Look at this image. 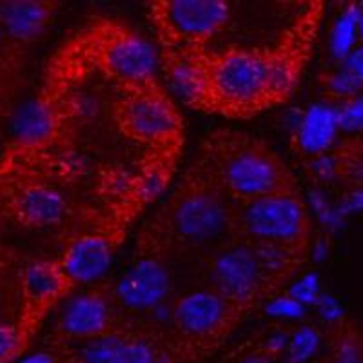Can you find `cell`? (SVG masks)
<instances>
[{
	"instance_id": "1",
	"label": "cell",
	"mask_w": 363,
	"mask_h": 363,
	"mask_svg": "<svg viewBox=\"0 0 363 363\" xmlns=\"http://www.w3.org/2000/svg\"><path fill=\"white\" fill-rule=\"evenodd\" d=\"M323 11V2H309L274 45L200 51L199 91L189 108L252 118L287 102L313 57Z\"/></svg>"
},
{
	"instance_id": "2",
	"label": "cell",
	"mask_w": 363,
	"mask_h": 363,
	"mask_svg": "<svg viewBox=\"0 0 363 363\" xmlns=\"http://www.w3.org/2000/svg\"><path fill=\"white\" fill-rule=\"evenodd\" d=\"M233 203L193 164L158 211L142 225L138 258L169 264L207 252L227 240Z\"/></svg>"
},
{
	"instance_id": "3",
	"label": "cell",
	"mask_w": 363,
	"mask_h": 363,
	"mask_svg": "<svg viewBox=\"0 0 363 363\" xmlns=\"http://www.w3.org/2000/svg\"><path fill=\"white\" fill-rule=\"evenodd\" d=\"M191 164L231 203L300 191L296 174L267 142L236 129L211 133Z\"/></svg>"
},
{
	"instance_id": "4",
	"label": "cell",
	"mask_w": 363,
	"mask_h": 363,
	"mask_svg": "<svg viewBox=\"0 0 363 363\" xmlns=\"http://www.w3.org/2000/svg\"><path fill=\"white\" fill-rule=\"evenodd\" d=\"M157 53L135 29L111 18H96L57 51L48 69L77 86L91 73H102L115 86L155 77Z\"/></svg>"
},
{
	"instance_id": "5",
	"label": "cell",
	"mask_w": 363,
	"mask_h": 363,
	"mask_svg": "<svg viewBox=\"0 0 363 363\" xmlns=\"http://www.w3.org/2000/svg\"><path fill=\"white\" fill-rule=\"evenodd\" d=\"M301 267L285 256L225 240L203 258V289L216 293L247 316L274 300Z\"/></svg>"
},
{
	"instance_id": "6",
	"label": "cell",
	"mask_w": 363,
	"mask_h": 363,
	"mask_svg": "<svg viewBox=\"0 0 363 363\" xmlns=\"http://www.w3.org/2000/svg\"><path fill=\"white\" fill-rule=\"evenodd\" d=\"M227 240L306 264L313 244V220L300 191L233 203Z\"/></svg>"
},
{
	"instance_id": "7",
	"label": "cell",
	"mask_w": 363,
	"mask_h": 363,
	"mask_svg": "<svg viewBox=\"0 0 363 363\" xmlns=\"http://www.w3.org/2000/svg\"><path fill=\"white\" fill-rule=\"evenodd\" d=\"M244 318L222 296L200 287L169 303V329L164 333V343L182 363L202 362L231 338Z\"/></svg>"
},
{
	"instance_id": "8",
	"label": "cell",
	"mask_w": 363,
	"mask_h": 363,
	"mask_svg": "<svg viewBox=\"0 0 363 363\" xmlns=\"http://www.w3.org/2000/svg\"><path fill=\"white\" fill-rule=\"evenodd\" d=\"M116 93L113 120L128 140L147 151H182L184 118L157 77L118 86Z\"/></svg>"
},
{
	"instance_id": "9",
	"label": "cell",
	"mask_w": 363,
	"mask_h": 363,
	"mask_svg": "<svg viewBox=\"0 0 363 363\" xmlns=\"http://www.w3.org/2000/svg\"><path fill=\"white\" fill-rule=\"evenodd\" d=\"M231 17L223 0H155L149 4V21L160 51L207 50Z\"/></svg>"
},
{
	"instance_id": "10",
	"label": "cell",
	"mask_w": 363,
	"mask_h": 363,
	"mask_svg": "<svg viewBox=\"0 0 363 363\" xmlns=\"http://www.w3.org/2000/svg\"><path fill=\"white\" fill-rule=\"evenodd\" d=\"M133 325L116 303L113 284L102 281L66 303L53 329V349L115 335Z\"/></svg>"
},
{
	"instance_id": "11",
	"label": "cell",
	"mask_w": 363,
	"mask_h": 363,
	"mask_svg": "<svg viewBox=\"0 0 363 363\" xmlns=\"http://www.w3.org/2000/svg\"><path fill=\"white\" fill-rule=\"evenodd\" d=\"M74 289L77 285L66 277L57 260H38L26 265L21 277V311L15 322L22 354L31 347L51 311Z\"/></svg>"
},
{
	"instance_id": "12",
	"label": "cell",
	"mask_w": 363,
	"mask_h": 363,
	"mask_svg": "<svg viewBox=\"0 0 363 363\" xmlns=\"http://www.w3.org/2000/svg\"><path fill=\"white\" fill-rule=\"evenodd\" d=\"M0 202L9 220L28 229L58 225L69 215V202L60 191L31 178H0Z\"/></svg>"
},
{
	"instance_id": "13",
	"label": "cell",
	"mask_w": 363,
	"mask_h": 363,
	"mask_svg": "<svg viewBox=\"0 0 363 363\" xmlns=\"http://www.w3.org/2000/svg\"><path fill=\"white\" fill-rule=\"evenodd\" d=\"M58 363H153L160 343L136 323L91 342L53 349Z\"/></svg>"
},
{
	"instance_id": "14",
	"label": "cell",
	"mask_w": 363,
	"mask_h": 363,
	"mask_svg": "<svg viewBox=\"0 0 363 363\" xmlns=\"http://www.w3.org/2000/svg\"><path fill=\"white\" fill-rule=\"evenodd\" d=\"M169 264L140 258L135 267L129 269L118 284H113L116 303L128 322H133V314L155 313L167 303L171 296Z\"/></svg>"
},
{
	"instance_id": "15",
	"label": "cell",
	"mask_w": 363,
	"mask_h": 363,
	"mask_svg": "<svg viewBox=\"0 0 363 363\" xmlns=\"http://www.w3.org/2000/svg\"><path fill=\"white\" fill-rule=\"evenodd\" d=\"M122 235V227L80 233L67 240L57 258L58 265L77 287L80 284L99 280L111 265L113 255Z\"/></svg>"
},
{
	"instance_id": "16",
	"label": "cell",
	"mask_w": 363,
	"mask_h": 363,
	"mask_svg": "<svg viewBox=\"0 0 363 363\" xmlns=\"http://www.w3.org/2000/svg\"><path fill=\"white\" fill-rule=\"evenodd\" d=\"M307 173L320 184L363 189V136H351L333 144L325 153L303 160Z\"/></svg>"
},
{
	"instance_id": "17",
	"label": "cell",
	"mask_w": 363,
	"mask_h": 363,
	"mask_svg": "<svg viewBox=\"0 0 363 363\" xmlns=\"http://www.w3.org/2000/svg\"><path fill=\"white\" fill-rule=\"evenodd\" d=\"M60 2L51 0H0V26L6 37L37 44L57 15Z\"/></svg>"
},
{
	"instance_id": "18",
	"label": "cell",
	"mask_w": 363,
	"mask_h": 363,
	"mask_svg": "<svg viewBox=\"0 0 363 363\" xmlns=\"http://www.w3.org/2000/svg\"><path fill=\"white\" fill-rule=\"evenodd\" d=\"M338 111L330 104H316L307 109L293 135V147L303 160L325 153L335 144L338 131Z\"/></svg>"
},
{
	"instance_id": "19",
	"label": "cell",
	"mask_w": 363,
	"mask_h": 363,
	"mask_svg": "<svg viewBox=\"0 0 363 363\" xmlns=\"http://www.w3.org/2000/svg\"><path fill=\"white\" fill-rule=\"evenodd\" d=\"M320 363H363V335L354 322H330L329 352Z\"/></svg>"
},
{
	"instance_id": "20",
	"label": "cell",
	"mask_w": 363,
	"mask_h": 363,
	"mask_svg": "<svg viewBox=\"0 0 363 363\" xmlns=\"http://www.w3.org/2000/svg\"><path fill=\"white\" fill-rule=\"evenodd\" d=\"M358 18H359V6L349 4L342 11L340 18L336 21L335 28H333V53L340 58L349 57L352 51L356 38H358Z\"/></svg>"
},
{
	"instance_id": "21",
	"label": "cell",
	"mask_w": 363,
	"mask_h": 363,
	"mask_svg": "<svg viewBox=\"0 0 363 363\" xmlns=\"http://www.w3.org/2000/svg\"><path fill=\"white\" fill-rule=\"evenodd\" d=\"M323 89L329 99L338 100L340 104L347 102V100L358 96V91L362 89L363 84L356 80L351 73L347 71H340V73H329L322 77Z\"/></svg>"
},
{
	"instance_id": "22",
	"label": "cell",
	"mask_w": 363,
	"mask_h": 363,
	"mask_svg": "<svg viewBox=\"0 0 363 363\" xmlns=\"http://www.w3.org/2000/svg\"><path fill=\"white\" fill-rule=\"evenodd\" d=\"M318 338L316 330L313 327H300L293 333L289 338V356H287V363H306L311 356L316 351Z\"/></svg>"
},
{
	"instance_id": "23",
	"label": "cell",
	"mask_w": 363,
	"mask_h": 363,
	"mask_svg": "<svg viewBox=\"0 0 363 363\" xmlns=\"http://www.w3.org/2000/svg\"><path fill=\"white\" fill-rule=\"evenodd\" d=\"M22 356L15 323L0 322V363H13Z\"/></svg>"
},
{
	"instance_id": "24",
	"label": "cell",
	"mask_w": 363,
	"mask_h": 363,
	"mask_svg": "<svg viewBox=\"0 0 363 363\" xmlns=\"http://www.w3.org/2000/svg\"><path fill=\"white\" fill-rule=\"evenodd\" d=\"M338 111V125L347 131H356L363 128V99H354L342 102L336 108Z\"/></svg>"
},
{
	"instance_id": "25",
	"label": "cell",
	"mask_w": 363,
	"mask_h": 363,
	"mask_svg": "<svg viewBox=\"0 0 363 363\" xmlns=\"http://www.w3.org/2000/svg\"><path fill=\"white\" fill-rule=\"evenodd\" d=\"M267 311L274 316H284V318H298L303 311V306L300 301L294 300L291 294H285V296H277L274 300L269 301Z\"/></svg>"
},
{
	"instance_id": "26",
	"label": "cell",
	"mask_w": 363,
	"mask_h": 363,
	"mask_svg": "<svg viewBox=\"0 0 363 363\" xmlns=\"http://www.w3.org/2000/svg\"><path fill=\"white\" fill-rule=\"evenodd\" d=\"M291 296L294 298L296 301H300L301 306L303 303H311V301H316L318 298V284H316V277H306L303 280L298 281L294 285L293 289H291Z\"/></svg>"
},
{
	"instance_id": "27",
	"label": "cell",
	"mask_w": 363,
	"mask_h": 363,
	"mask_svg": "<svg viewBox=\"0 0 363 363\" xmlns=\"http://www.w3.org/2000/svg\"><path fill=\"white\" fill-rule=\"evenodd\" d=\"M345 71L351 73L356 80L363 84V48H358V50H352L347 57L345 62Z\"/></svg>"
},
{
	"instance_id": "28",
	"label": "cell",
	"mask_w": 363,
	"mask_h": 363,
	"mask_svg": "<svg viewBox=\"0 0 363 363\" xmlns=\"http://www.w3.org/2000/svg\"><path fill=\"white\" fill-rule=\"evenodd\" d=\"M278 359L277 354H272L271 351H267L262 343L258 349H255L252 352L244 354V358H240L238 363H274Z\"/></svg>"
},
{
	"instance_id": "29",
	"label": "cell",
	"mask_w": 363,
	"mask_h": 363,
	"mask_svg": "<svg viewBox=\"0 0 363 363\" xmlns=\"http://www.w3.org/2000/svg\"><path fill=\"white\" fill-rule=\"evenodd\" d=\"M18 363H58V359L55 352H37L28 358H21Z\"/></svg>"
},
{
	"instance_id": "30",
	"label": "cell",
	"mask_w": 363,
	"mask_h": 363,
	"mask_svg": "<svg viewBox=\"0 0 363 363\" xmlns=\"http://www.w3.org/2000/svg\"><path fill=\"white\" fill-rule=\"evenodd\" d=\"M153 363H182V362L177 358V356L171 354V352L167 351V347H165V343H164V349H162V351L158 352L157 359H155Z\"/></svg>"
},
{
	"instance_id": "31",
	"label": "cell",
	"mask_w": 363,
	"mask_h": 363,
	"mask_svg": "<svg viewBox=\"0 0 363 363\" xmlns=\"http://www.w3.org/2000/svg\"><path fill=\"white\" fill-rule=\"evenodd\" d=\"M358 37L363 40V8H359V18H358Z\"/></svg>"
},
{
	"instance_id": "32",
	"label": "cell",
	"mask_w": 363,
	"mask_h": 363,
	"mask_svg": "<svg viewBox=\"0 0 363 363\" xmlns=\"http://www.w3.org/2000/svg\"><path fill=\"white\" fill-rule=\"evenodd\" d=\"M4 42H6L4 31H2V26H0V55H2V50H4Z\"/></svg>"
}]
</instances>
